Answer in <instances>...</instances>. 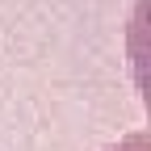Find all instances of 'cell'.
<instances>
[{
  "label": "cell",
  "instance_id": "1",
  "mask_svg": "<svg viewBox=\"0 0 151 151\" xmlns=\"http://www.w3.org/2000/svg\"><path fill=\"white\" fill-rule=\"evenodd\" d=\"M109 151H147V134L143 130H134L126 143H118V147H109Z\"/></svg>",
  "mask_w": 151,
  "mask_h": 151
}]
</instances>
